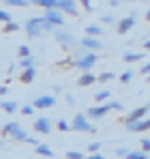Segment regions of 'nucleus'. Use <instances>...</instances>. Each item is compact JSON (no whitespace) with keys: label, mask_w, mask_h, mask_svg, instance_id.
Returning a JSON list of instances; mask_svg holds the SVG:
<instances>
[{"label":"nucleus","mask_w":150,"mask_h":159,"mask_svg":"<svg viewBox=\"0 0 150 159\" xmlns=\"http://www.w3.org/2000/svg\"><path fill=\"white\" fill-rule=\"evenodd\" d=\"M34 151H37V155H41V157L54 159V151H51V148H50V146H47V144H39V146H37Z\"/></svg>","instance_id":"17"},{"label":"nucleus","mask_w":150,"mask_h":159,"mask_svg":"<svg viewBox=\"0 0 150 159\" xmlns=\"http://www.w3.org/2000/svg\"><path fill=\"white\" fill-rule=\"evenodd\" d=\"M77 2H79V4H82V7H84V9L88 11V13L92 11V2H90V0H77Z\"/></svg>","instance_id":"37"},{"label":"nucleus","mask_w":150,"mask_h":159,"mask_svg":"<svg viewBox=\"0 0 150 159\" xmlns=\"http://www.w3.org/2000/svg\"><path fill=\"white\" fill-rule=\"evenodd\" d=\"M71 131H84V133H95L97 129L90 125L88 116L86 114H75L73 120H71Z\"/></svg>","instance_id":"2"},{"label":"nucleus","mask_w":150,"mask_h":159,"mask_svg":"<svg viewBox=\"0 0 150 159\" xmlns=\"http://www.w3.org/2000/svg\"><path fill=\"white\" fill-rule=\"evenodd\" d=\"M139 73H142V75H150V62H146V65L139 69Z\"/></svg>","instance_id":"38"},{"label":"nucleus","mask_w":150,"mask_h":159,"mask_svg":"<svg viewBox=\"0 0 150 159\" xmlns=\"http://www.w3.org/2000/svg\"><path fill=\"white\" fill-rule=\"evenodd\" d=\"M56 127H58L60 131H71V125H69L67 120H58V123H56Z\"/></svg>","instance_id":"31"},{"label":"nucleus","mask_w":150,"mask_h":159,"mask_svg":"<svg viewBox=\"0 0 150 159\" xmlns=\"http://www.w3.org/2000/svg\"><path fill=\"white\" fill-rule=\"evenodd\" d=\"M125 127H126V131H131V133L148 131L150 129V118H142V120H135V123H126Z\"/></svg>","instance_id":"13"},{"label":"nucleus","mask_w":150,"mask_h":159,"mask_svg":"<svg viewBox=\"0 0 150 159\" xmlns=\"http://www.w3.org/2000/svg\"><path fill=\"white\" fill-rule=\"evenodd\" d=\"M26 34L30 37V39H37V37H41L43 34V28H41V17H30L28 22H26Z\"/></svg>","instance_id":"5"},{"label":"nucleus","mask_w":150,"mask_h":159,"mask_svg":"<svg viewBox=\"0 0 150 159\" xmlns=\"http://www.w3.org/2000/svg\"><path fill=\"white\" fill-rule=\"evenodd\" d=\"M146 114H148V106H139V107H135V110H133L131 114H126L125 118H122V123L126 125V123H135V120H142V118H144Z\"/></svg>","instance_id":"12"},{"label":"nucleus","mask_w":150,"mask_h":159,"mask_svg":"<svg viewBox=\"0 0 150 159\" xmlns=\"http://www.w3.org/2000/svg\"><path fill=\"white\" fill-rule=\"evenodd\" d=\"M51 127H54V125H51V120H50V118H45V116L37 118V120H34V125H32V129H34V131H37V133H43V135H45V133H51Z\"/></svg>","instance_id":"14"},{"label":"nucleus","mask_w":150,"mask_h":159,"mask_svg":"<svg viewBox=\"0 0 150 159\" xmlns=\"http://www.w3.org/2000/svg\"><path fill=\"white\" fill-rule=\"evenodd\" d=\"M142 58H144V54H142V52H139V54H135V52H126L125 56H122V60H125V62H139Z\"/></svg>","instance_id":"21"},{"label":"nucleus","mask_w":150,"mask_h":159,"mask_svg":"<svg viewBox=\"0 0 150 159\" xmlns=\"http://www.w3.org/2000/svg\"><path fill=\"white\" fill-rule=\"evenodd\" d=\"M0 135H2V138L9 135V138H13V140H17V142H28V140L32 138V135H28V131H26L20 123H15V120L7 123V125L0 129Z\"/></svg>","instance_id":"1"},{"label":"nucleus","mask_w":150,"mask_h":159,"mask_svg":"<svg viewBox=\"0 0 150 159\" xmlns=\"http://www.w3.org/2000/svg\"><path fill=\"white\" fill-rule=\"evenodd\" d=\"M54 39H56L62 48H69V45H73V43H75V37L71 34V32L62 30V28H56V30H54Z\"/></svg>","instance_id":"7"},{"label":"nucleus","mask_w":150,"mask_h":159,"mask_svg":"<svg viewBox=\"0 0 150 159\" xmlns=\"http://www.w3.org/2000/svg\"><path fill=\"white\" fill-rule=\"evenodd\" d=\"M97 60H99L97 52H88L86 56H82V58H79L77 62H75V67H77V69H82V71L86 73V71H90V69H92V67L97 65Z\"/></svg>","instance_id":"3"},{"label":"nucleus","mask_w":150,"mask_h":159,"mask_svg":"<svg viewBox=\"0 0 150 159\" xmlns=\"http://www.w3.org/2000/svg\"><path fill=\"white\" fill-rule=\"evenodd\" d=\"M146 22H148V24H150V9H148V11H146Z\"/></svg>","instance_id":"46"},{"label":"nucleus","mask_w":150,"mask_h":159,"mask_svg":"<svg viewBox=\"0 0 150 159\" xmlns=\"http://www.w3.org/2000/svg\"><path fill=\"white\" fill-rule=\"evenodd\" d=\"M146 82H150V75H146Z\"/></svg>","instance_id":"48"},{"label":"nucleus","mask_w":150,"mask_h":159,"mask_svg":"<svg viewBox=\"0 0 150 159\" xmlns=\"http://www.w3.org/2000/svg\"><path fill=\"white\" fill-rule=\"evenodd\" d=\"M84 159H105L103 155H99V153H92V155H86Z\"/></svg>","instance_id":"42"},{"label":"nucleus","mask_w":150,"mask_h":159,"mask_svg":"<svg viewBox=\"0 0 150 159\" xmlns=\"http://www.w3.org/2000/svg\"><path fill=\"white\" fill-rule=\"evenodd\" d=\"M109 97H112V93L105 88V90H99V93L95 95V101H97V103H107V99H109Z\"/></svg>","instance_id":"22"},{"label":"nucleus","mask_w":150,"mask_h":159,"mask_svg":"<svg viewBox=\"0 0 150 159\" xmlns=\"http://www.w3.org/2000/svg\"><path fill=\"white\" fill-rule=\"evenodd\" d=\"M135 22H137V11H131L126 17H122V20L118 22V28H116V32H118V34H126L131 28L135 26Z\"/></svg>","instance_id":"4"},{"label":"nucleus","mask_w":150,"mask_h":159,"mask_svg":"<svg viewBox=\"0 0 150 159\" xmlns=\"http://www.w3.org/2000/svg\"><path fill=\"white\" fill-rule=\"evenodd\" d=\"M125 159H148V153H144L142 148H139V151H131Z\"/></svg>","instance_id":"23"},{"label":"nucleus","mask_w":150,"mask_h":159,"mask_svg":"<svg viewBox=\"0 0 150 159\" xmlns=\"http://www.w3.org/2000/svg\"><path fill=\"white\" fill-rule=\"evenodd\" d=\"M7 93H9V88H7V86H4V84H2V86H0V97H4V95H7Z\"/></svg>","instance_id":"43"},{"label":"nucleus","mask_w":150,"mask_h":159,"mask_svg":"<svg viewBox=\"0 0 150 159\" xmlns=\"http://www.w3.org/2000/svg\"><path fill=\"white\" fill-rule=\"evenodd\" d=\"M112 112V106L109 103H99V106H92V107H88V118H103L105 114H109Z\"/></svg>","instance_id":"10"},{"label":"nucleus","mask_w":150,"mask_h":159,"mask_svg":"<svg viewBox=\"0 0 150 159\" xmlns=\"http://www.w3.org/2000/svg\"><path fill=\"white\" fill-rule=\"evenodd\" d=\"M43 17H45V20H50L56 28L64 26V15H62V11H58V9H47V11L43 13Z\"/></svg>","instance_id":"9"},{"label":"nucleus","mask_w":150,"mask_h":159,"mask_svg":"<svg viewBox=\"0 0 150 159\" xmlns=\"http://www.w3.org/2000/svg\"><path fill=\"white\" fill-rule=\"evenodd\" d=\"M0 22H2V24H9V22H13V20H11V15H9L7 11H0Z\"/></svg>","instance_id":"36"},{"label":"nucleus","mask_w":150,"mask_h":159,"mask_svg":"<svg viewBox=\"0 0 150 159\" xmlns=\"http://www.w3.org/2000/svg\"><path fill=\"white\" fill-rule=\"evenodd\" d=\"M64 101H67V106H75V97H73V95H67Z\"/></svg>","instance_id":"40"},{"label":"nucleus","mask_w":150,"mask_h":159,"mask_svg":"<svg viewBox=\"0 0 150 159\" xmlns=\"http://www.w3.org/2000/svg\"><path fill=\"white\" fill-rule=\"evenodd\" d=\"M103 34V28L99 24H88L86 26V37H101Z\"/></svg>","instance_id":"19"},{"label":"nucleus","mask_w":150,"mask_h":159,"mask_svg":"<svg viewBox=\"0 0 150 159\" xmlns=\"http://www.w3.org/2000/svg\"><path fill=\"white\" fill-rule=\"evenodd\" d=\"M56 9H58V11H62V13H67V15H71V17H79L77 0H58Z\"/></svg>","instance_id":"6"},{"label":"nucleus","mask_w":150,"mask_h":159,"mask_svg":"<svg viewBox=\"0 0 150 159\" xmlns=\"http://www.w3.org/2000/svg\"><path fill=\"white\" fill-rule=\"evenodd\" d=\"M30 0H2V4L7 7H28Z\"/></svg>","instance_id":"24"},{"label":"nucleus","mask_w":150,"mask_h":159,"mask_svg":"<svg viewBox=\"0 0 150 159\" xmlns=\"http://www.w3.org/2000/svg\"><path fill=\"white\" fill-rule=\"evenodd\" d=\"M120 2H122V0H109V7H118Z\"/></svg>","instance_id":"44"},{"label":"nucleus","mask_w":150,"mask_h":159,"mask_svg":"<svg viewBox=\"0 0 150 159\" xmlns=\"http://www.w3.org/2000/svg\"><path fill=\"white\" fill-rule=\"evenodd\" d=\"M32 106L37 107V110H50V107L56 106V97H54V95H43V97H37V99L32 101Z\"/></svg>","instance_id":"11"},{"label":"nucleus","mask_w":150,"mask_h":159,"mask_svg":"<svg viewBox=\"0 0 150 159\" xmlns=\"http://www.w3.org/2000/svg\"><path fill=\"white\" fill-rule=\"evenodd\" d=\"M32 4H37V7H41V9H56V4H58V0H30Z\"/></svg>","instance_id":"18"},{"label":"nucleus","mask_w":150,"mask_h":159,"mask_svg":"<svg viewBox=\"0 0 150 159\" xmlns=\"http://www.w3.org/2000/svg\"><path fill=\"white\" fill-rule=\"evenodd\" d=\"M101 148V142H92V144H88V153L92 155V153H99Z\"/></svg>","instance_id":"33"},{"label":"nucleus","mask_w":150,"mask_h":159,"mask_svg":"<svg viewBox=\"0 0 150 159\" xmlns=\"http://www.w3.org/2000/svg\"><path fill=\"white\" fill-rule=\"evenodd\" d=\"M122 2H137V0H122Z\"/></svg>","instance_id":"47"},{"label":"nucleus","mask_w":150,"mask_h":159,"mask_svg":"<svg viewBox=\"0 0 150 159\" xmlns=\"http://www.w3.org/2000/svg\"><path fill=\"white\" fill-rule=\"evenodd\" d=\"M20 30V24L17 22H9V24H4V28H2V32H17Z\"/></svg>","instance_id":"26"},{"label":"nucleus","mask_w":150,"mask_h":159,"mask_svg":"<svg viewBox=\"0 0 150 159\" xmlns=\"http://www.w3.org/2000/svg\"><path fill=\"white\" fill-rule=\"evenodd\" d=\"M79 45L86 52H99V50H103V43L97 37H84V39H79Z\"/></svg>","instance_id":"8"},{"label":"nucleus","mask_w":150,"mask_h":159,"mask_svg":"<svg viewBox=\"0 0 150 159\" xmlns=\"http://www.w3.org/2000/svg\"><path fill=\"white\" fill-rule=\"evenodd\" d=\"M114 153H116V155H118V157H126V155H129V153H131V151H129V148H126V146H120V148H116V151H114Z\"/></svg>","instance_id":"35"},{"label":"nucleus","mask_w":150,"mask_h":159,"mask_svg":"<svg viewBox=\"0 0 150 159\" xmlns=\"http://www.w3.org/2000/svg\"><path fill=\"white\" fill-rule=\"evenodd\" d=\"M34 78H37V69H34V67H30V69H24V71L20 73V82H22V84H30V82H32Z\"/></svg>","instance_id":"15"},{"label":"nucleus","mask_w":150,"mask_h":159,"mask_svg":"<svg viewBox=\"0 0 150 159\" xmlns=\"http://www.w3.org/2000/svg\"><path fill=\"white\" fill-rule=\"evenodd\" d=\"M109 106H112V110H122V103L120 101H109Z\"/></svg>","instance_id":"41"},{"label":"nucleus","mask_w":150,"mask_h":159,"mask_svg":"<svg viewBox=\"0 0 150 159\" xmlns=\"http://www.w3.org/2000/svg\"><path fill=\"white\" fill-rule=\"evenodd\" d=\"M20 112H22V116H32L34 114V106H24V107H20Z\"/></svg>","instance_id":"29"},{"label":"nucleus","mask_w":150,"mask_h":159,"mask_svg":"<svg viewBox=\"0 0 150 159\" xmlns=\"http://www.w3.org/2000/svg\"><path fill=\"white\" fill-rule=\"evenodd\" d=\"M20 67H22V69H30V67H34V56H28V58H20Z\"/></svg>","instance_id":"25"},{"label":"nucleus","mask_w":150,"mask_h":159,"mask_svg":"<svg viewBox=\"0 0 150 159\" xmlns=\"http://www.w3.org/2000/svg\"><path fill=\"white\" fill-rule=\"evenodd\" d=\"M20 58H28V56H32V54H30V48H28V45H20Z\"/></svg>","instance_id":"30"},{"label":"nucleus","mask_w":150,"mask_h":159,"mask_svg":"<svg viewBox=\"0 0 150 159\" xmlns=\"http://www.w3.org/2000/svg\"><path fill=\"white\" fill-rule=\"evenodd\" d=\"M97 82V75H92L90 71H86V73H82V78L77 80V86H92Z\"/></svg>","instance_id":"16"},{"label":"nucleus","mask_w":150,"mask_h":159,"mask_svg":"<svg viewBox=\"0 0 150 159\" xmlns=\"http://www.w3.org/2000/svg\"><path fill=\"white\" fill-rule=\"evenodd\" d=\"M0 107H2L7 114H15V112H17V103H15V101H7V99H4V101H0Z\"/></svg>","instance_id":"20"},{"label":"nucleus","mask_w":150,"mask_h":159,"mask_svg":"<svg viewBox=\"0 0 150 159\" xmlns=\"http://www.w3.org/2000/svg\"><path fill=\"white\" fill-rule=\"evenodd\" d=\"M139 146H142V151H144V153H150V138H142Z\"/></svg>","instance_id":"32"},{"label":"nucleus","mask_w":150,"mask_h":159,"mask_svg":"<svg viewBox=\"0 0 150 159\" xmlns=\"http://www.w3.org/2000/svg\"><path fill=\"white\" fill-rule=\"evenodd\" d=\"M109 80H114V73L112 71H103L99 78H97V82H101V84H105V82H109Z\"/></svg>","instance_id":"27"},{"label":"nucleus","mask_w":150,"mask_h":159,"mask_svg":"<svg viewBox=\"0 0 150 159\" xmlns=\"http://www.w3.org/2000/svg\"><path fill=\"white\" fill-rule=\"evenodd\" d=\"M144 50H146V52H150V39L146 41V43H144Z\"/></svg>","instance_id":"45"},{"label":"nucleus","mask_w":150,"mask_h":159,"mask_svg":"<svg viewBox=\"0 0 150 159\" xmlns=\"http://www.w3.org/2000/svg\"><path fill=\"white\" fill-rule=\"evenodd\" d=\"M101 22H103V24H112V22H114V15H103Z\"/></svg>","instance_id":"39"},{"label":"nucleus","mask_w":150,"mask_h":159,"mask_svg":"<svg viewBox=\"0 0 150 159\" xmlns=\"http://www.w3.org/2000/svg\"><path fill=\"white\" fill-rule=\"evenodd\" d=\"M131 78H133V71H125V73L120 75V82H122V84H129Z\"/></svg>","instance_id":"34"},{"label":"nucleus","mask_w":150,"mask_h":159,"mask_svg":"<svg viewBox=\"0 0 150 159\" xmlns=\"http://www.w3.org/2000/svg\"><path fill=\"white\" fill-rule=\"evenodd\" d=\"M86 155L79 153V151H67V159H84Z\"/></svg>","instance_id":"28"}]
</instances>
